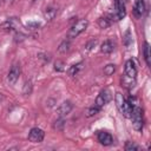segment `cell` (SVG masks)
<instances>
[{
  "mask_svg": "<svg viewBox=\"0 0 151 151\" xmlns=\"http://www.w3.org/2000/svg\"><path fill=\"white\" fill-rule=\"evenodd\" d=\"M114 50V42L112 40H105L100 46V52L104 54H110Z\"/></svg>",
  "mask_w": 151,
  "mask_h": 151,
  "instance_id": "8fae6325",
  "label": "cell"
},
{
  "mask_svg": "<svg viewBox=\"0 0 151 151\" xmlns=\"http://www.w3.org/2000/svg\"><path fill=\"white\" fill-rule=\"evenodd\" d=\"M146 9V6H145V1L144 0H136L134 1V6H133V14L137 17V18H140Z\"/></svg>",
  "mask_w": 151,
  "mask_h": 151,
  "instance_id": "30bf717a",
  "label": "cell"
},
{
  "mask_svg": "<svg viewBox=\"0 0 151 151\" xmlns=\"http://www.w3.org/2000/svg\"><path fill=\"white\" fill-rule=\"evenodd\" d=\"M32 88H33V85H32V81L28 80L24 84V87H22V94L25 96H29L32 93Z\"/></svg>",
  "mask_w": 151,
  "mask_h": 151,
  "instance_id": "d6986e66",
  "label": "cell"
},
{
  "mask_svg": "<svg viewBox=\"0 0 151 151\" xmlns=\"http://www.w3.org/2000/svg\"><path fill=\"white\" fill-rule=\"evenodd\" d=\"M116 71V65L114 64H107L104 67V74L105 76H112Z\"/></svg>",
  "mask_w": 151,
  "mask_h": 151,
  "instance_id": "603a6c76",
  "label": "cell"
},
{
  "mask_svg": "<svg viewBox=\"0 0 151 151\" xmlns=\"http://www.w3.org/2000/svg\"><path fill=\"white\" fill-rule=\"evenodd\" d=\"M45 138V132L39 127H33L28 132V140L32 143H41Z\"/></svg>",
  "mask_w": 151,
  "mask_h": 151,
  "instance_id": "3957f363",
  "label": "cell"
},
{
  "mask_svg": "<svg viewBox=\"0 0 151 151\" xmlns=\"http://www.w3.org/2000/svg\"><path fill=\"white\" fill-rule=\"evenodd\" d=\"M72 109H73V104H72L70 100H65V101H63V103L59 105L58 110H57V112H58V117H66L67 114L71 113Z\"/></svg>",
  "mask_w": 151,
  "mask_h": 151,
  "instance_id": "8992f818",
  "label": "cell"
},
{
  "mask_svg": "<svg viewBox=\"0 0 151 151\" xmlns=\"http://www.w3.org/2000/svg\"><path fill=\"white\" fill-rule=\"evenodd\" d=\"M39 58H40V59H45V61H48V60H50V55H48V54H41V53H40V54H39Z\"/></svg>",
  "mask_w": 151,
  "mask_h": 151,
  "instance_id": "83f0119b",
  "label": "cell"
},
{
  "mask_svg": "<svg viewBox=\"0 0 151 151\" xmlns=\"http://www.w3.org/2000/svg\"><path fill=\"white\" fill-rule=\"evenodd\" d=\"M20 73H21L20 65H19V64H14V65L9 68V71H8V74H7V81H8L11 85L15 84V83L18 81L19 77H20Z\"/></svg>",
  "mask_w": 151,
  "mask_h": 151,
  "instance_id": "277c9868",
  "label": "cell"
},
{
  "mask_svg": "<svg viewBox=\"0 0 151 151\" xmlns=\"http://www.w3.org/2000/svg\"><path fill=\"white\" fill-rule=\"evenodd\" d=\"M65 127V118L64 117H58L54 123H53V129L57 131H63Z\"/></svg>",
  "mask_w": 151,
  "mask_h": 151,
  "instance_id": "5bb4252c",
  "label": "cell"
},
{
  "mask_svg": "<svg viewBox=\"0 0 151 151\" xmlns=\"http://www.w3.org/2000/svg\"><path fill=\"white\" fill-rule=\"evenodd\" d=\"M97 139L104 146H109V145H111L113 143V137L109 132H106V131H98Z\"/></svg>",
  "mask_w": 151,
  "mask_h": 151,
  "instance_id": "52a82bcc",
  "label": "cell"
},
{
  "mask_svg": "<svg viewBox=\"0 0 151 151\" xmlns=\"http://www.w3.org/2000/svg\"><path fill=\"white\" fill-rule=\"evenodd\" d=\"M114 101H116V105H117L118 110H120L123 103L125 101V99H124V97H123V94H122L120 92H117V93H116V96H114Z\"/></svg>",
  "mask_w": 151,
  "mask_h": 151,
  "instance_id": "7402d4cb",
  "label": "cell"
},
{
  "mask_svg": "<svg viewBox=\"0 0 151 151\" xmlns=\"http://www.w3.org/2000/svg\"><path fill=\"white\" fill-rule=\"evenodd\" d=\"M124 71H125V76L129 77V78H136L137 76V68H136V65L133 63V60H127L125 63V66H124Z\"/></svg>",
  "mask_w": 151,
  "mask_h": 151,
  "instance_id": "9c48e42d",
  "label": "cell"
},
{
  "mask_svg": "<svg viewBox=\"0 0 151 151\" xmlns=\"http://www.w3.org/2000/svg\"><path fill=\"white\" fill-rule=\"evenodd\" d=\"M20 26H21L20 20L17 18H8L2 24V28H5L6 31H18V28H20Z\"/></svg>",
  "mask_w": 151,
  "mask_h": 151,
  "instance_id": "ba28073f",
  "label": "cell"
},
{
  "mask_svg": "<svg viewBox=\"0 0 151 151\" xmlns=\"http://www.w3.org/2000/svg\"><path fill=\"white\" fill-rule=\"evenodd\" d=\"M81 67H83V63H78V64H74V65H72V66L68 68L67 73H68L71 77H74V76H77V74H78V72L81 70Z\"/></svg>",
  "mask_w": 151,
  "mask_h": 151,
  "instance_id": "e0dca14e",
  "label": "cell"
},
{
  "mask_svg": "<svg viewBox=\"0 0 151 151\" xmlns=\"http://www.w3.org/2000/svg\"><path fill=\"white\" fill-rule=\"evenodd\" d=\"M132 105L127 101V100H125L124 103H123V105H122V107H120V113L124 116V117H126V118H130L131 117V112H132Z\"/></svg>",
  "mask_w": 151,
  "mask_h": 151,
  "instance_id": "7c38bea8",
  "label": "cell"
},
{
  "mask_svg": "<svg viewBox=\"0 0 151 151\" xmlns=\"http://www.w3.org/2000/svg\"><path fill=\"white\" fill-rule=\"evenodd\" d=\"M99 111H100V109L97 107L96 105H93L92 107H88V109L86 110V112H85L86 114H85V116H86L87 118H90V117H93V116H96L97 113H99Z\"/></svg>",
  "mask_w": 151,
  "mask_h": 151,
  "instance_id": "44dd1931",
  "label": "cell"
},
{
  "mask_svg": "<svg viewBox=\"0 0 151 151\" xmlns=\"http://www.w3.org/2000/svg\"><path fill=\"white\" fill-rule=\"evenodd\" d=\"M65 70V63L63 60H57L54 63V71L57 72H63Z\"/></svg>",
  "mask_w": 151,
  "mask_h": 151,
  "instance_id": "cb8c5ba5",
  "label": "cell"
},
{
  "mask_svg": "<svg viewBox=\"0 0 151 151\" xmlns=\"http://www.w3.org/2000/svg\"><path fill=\"white\" fill-rule=\"evenodd\" d=\"M4 1H5L6 4H12V2H13V0H4Z\"/></svg>",
  "mask_w": 151,
  "mask_h": 151,
  "instance_id": "f1b7e54d",
  "label": "cell"
},
{
  "mask_svg": "<svg viewBox=\"0 0 151 151\" xmlns=\"http://www.w3.org/2000/svg\"><path fill=\"white\" fill-rule=\"evenodd\" d=\"M124 149H125L126 151H139V150H140V146L137 145V144L133 143V142H126Z\"/></svg>",
  "mask_w": 151,
  "mask_h": 151,
  "instance_id": "ffe728a7",
  "label": "cell"
},
{
  "mask_svg": "<svg viewBox=\"0 0 151 151\" xmlns=\"http://www.w3.org/2000/svg\"><path fill=\"white\" fill-rule=\"evenodd\" d=\"M130 42H132L131 33H130V31H126L125 37H124V44H125V46H130Z\"/></svg>",
  "mask_w": 151,
  "mask_h": 151,
  "instance_id": "484cf974",
  "label": "cell"
},
{
  "mask_svg": "<svg viewBox=\"0 0 151 151\" xmlns=\"http://www.w3.org/2000/svg\"><path fill=\"white\" fill-rule=\"evenodd\" d=\"M96 45H97V40H94V39H93V40L88 41V42L85 45V48H86L87 51H91V50H92V48H93Z\"/></svg>",
  "mask_w": 151,
  "mask_h": 151,
  "instance_id": "4316f807",
  "label": "cell"
},
{
  "mask_svg": "<svg viewBox=\"0 0 151 151\" xmlns=\"http://www.w3.org/2000/svg\"><path fill=\"white\" fill-rule=\"evenodd\" d=\"M88 26V21L87 19H79L76 24H73L71 26V28L67 32V39H73L77 38L80 33H83Z\"/></svg>",
  "mask_w": 151,
  "mask_h": 151,
  "instance_id": "6da1fadb",
  "label": "cell"
},
{
  "mask_svg": "<svg viewBox=\"0 0 151 151\" xmlns=\"http://www.w3.org/2000/svg\"><path fill=\"white\" fill-rule=\"evenodd\" d=\"M70 46H71V42H70V39H65L63 40L59 46H58V52L59 53H66L68 50H70Z\"/></svg>",
  "mask_w": 151,
  "mask_h": 151,
  "instance_id": "9a60e30c",
  "label": "cell"
},
{
  "mask_svg": "<svg viewBox=\"0 0 151 151\" xmlns=\"http://www.w3.org/2000/svg\"><path fill=\"white\" fill-rule=\"evenodd\" d=\"M132 119V126L136 131H142L143 130V124H144V120H143V110L139 107V106H133L132 107V112H131V117Z\"/></svg>",
  "mask_w": 151,
  "mask_h": 151,
  "instance_id": "7a4b0ae2",
  "label": "cell"
},
{
  "mask_svg": "<svg viewBox=\"0 0 151 151\" xmlns=\"http://www.w3.org/2000/svg\"><path fill=\"white\" fill-rule=\"evenodd\" d=\"M55 17H57V9H55V8L50 7V8H46V9H45V12H44V18H45L47 21L53 20Z\"/></svg>",
  "mask_w": 151,
  "mask_h": 151,
  "instance_id": "4fadbf2b",
  "label": "cell"
},
{
  "mask_svg": "<svg viewBox=\"0 0 151 151\" xmlns=\"http://www.w3.org/2000/svg\"><path fill=\"white\" fill-rule=\"evenodd\" d=\"M143 54H144V59H145V63L147 66L151 65L150 63V45L147 41L144 42V47H143Z\"/></svg>",
  "mask_w": 151,
  "mask_h": 151,
  "instance_id": "2e32d148",
  "label": "cell"
},
{
  "mask_svg": "<svg viewBox=\"0 0 151 151\" xmlns=\"http://www.w3.org/2000/svg\"><path fill=\"white\" fill-rule=\"evenodd\" d=\"M26 27H27L28 29L33 31V29H38V28L40 27V24H39L38 21H31V22H28V24L26 25Z\"/></svg>",
  "mask_w": 151,
  "mask_h": 151,
  "instance_id": "d4e9b609",
  "label": "cell"
},
{
  "mask_svg": "<svg viewBox=\"0 0 151 151\" xmlns=\"http://www.w3.org/2000/svg\"><path fill=\"white\" fill-rule=\"evenodd\" d=\"M110 25H111V20H110L107 17H101V18L98 19V26H99L100 28L105 29V28H107Z\"/></svg>",
  "mask_w": 151,
  "mask_h": 151,
  "instance_id": "ac0fdd59",
  "label": "cell"
},
{
  "mask_svg": "<svg viewBox=\"0 0 151 151\" xmlns=\"http://www.w3.org/2000/svg\"><path fill=\"white\" fill-rule=\"evenodd\" d=\"M110 99H111V94H110L109 90H104V91H101V92L97 96L96 101H94V105H96L97 107L101 109L105 104H107V103L110 101Z\"/></svg>",
  "mask_w": 151,
  "mask_h": 151,
  "instance_id": "5b68a950",
  "label": "cell"
}]
</instances>
